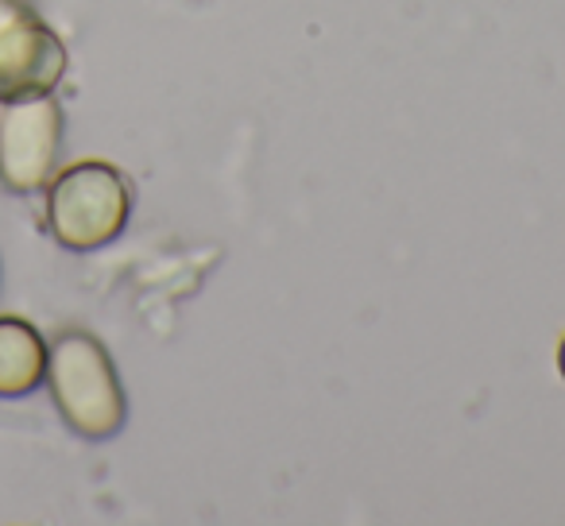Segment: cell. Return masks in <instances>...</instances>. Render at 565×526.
Here are the masks:
<instances>
[{
    "label": "cell",
    "mask_w": 565,
    "mask_h": 526,
    "mask_svg": "<svg viewBox=\"0 0 565 526\" xmlns=\"http://www.w3.org/2000/svg\"><path fill=\"white\" fill-rule=\"evenodd\" d=\"M55 410L78 438L109 441L125 430L128 395L109 348L86 330H63L47 341V376Z\"/></svg>",
    "instance_id": "1"
},
{
    "label": "cell",
    "mask_w": 565,
    "mask_h": 526,
    "mask_svg": "<svg viewBox=\"0 0 565 526\" xmlns=\"http://www.w3.org/2000/svg\"><path fill=\"white\" fill-rule=\"evenodd\" d=\"M132 217V186L120 167L82 159L47 182V228L63 248L97 251L113 244Z\"/></svg>",
    "instance_id": "2"
},
{
    "label": "cell",
    "mask_w": 565,
    "mask_h": 526,
    "mask_svg": "<svg viewBox=\"0 0 565 526\" xmlns=\"http://www.w3.org/2000/svg\"><path fill=\"white\" fill-rule=\"evenodd\" d=\"M63 105L55 94L0 105V186L9 194H40L63 155Z\"/></svg>",
    "instance_id": "3"
},
{
    "label": "cell",
    "mask_w": 565,
    "mask_h": 526,
    "mask_svg": "<svg viewBox=\"0 0 565 526\" xmlns=\"http://www.w3.org/2000/svg\"><path fill=\"white\" fill-rule=\"evenodd\" d=\"M63 74L66 43L35 12L0 32V105L55 94Z\"/></svg>",
    "instance_id": "4"
},
{
    "label": "cell",
    "mask_w": 565,
    "mask_h": 526,
    "mask_svg": "<svg viewBox=\"0 0 565 526\" xmlns=\"http://www.w3.org/2000/svg\"><path fill=\"white\" fill-rule=\"evenodd\" d=\"M47 376V341L32 322L0 314V399L32 395Z\"/></svg>",
    "instance_id": "5"
},
{
    "label": "cell",
    "mask_w": 565,
    "mask_h": 526,
    "mask_svg": "<svg viewBox=\"0 0 565 526\" xmlns=\"http://www.w3.org/2000/svg\"><path fill=\"white\" fill-rule=\"evenodd\" d=\"M24 17H32V4H28V0H0V32Z\"/></svg>",
    "instance_id": "6"
},
{
    "label": "cell",
    "mask_w": 565,
    "mask_h": 526,
    "mask_svg": "<svg viewBox=\"0 0 565 526\" xmlns=\"http://www.w3.org/2000/svg\"><path fill=\"white\" fill-rule=\"evenodd\" d=\"M557 372H562V379H565V337H562V345H557Z\"/></svg>",
    "instance_id": "7"
}]
</instances>
